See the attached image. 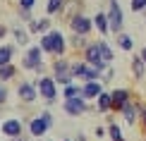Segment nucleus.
<instances>
[{
	"mask_svg": "<svg viewBox=\"0 0 146 141\" xmlns=\"http://www.w3.org/2000/svg\"><path fill=\"white\" fill-rule=\"evenodd\" d=\"M38 48L43 50V55H53V58H65L67 53V38L60 29H50L48 34L41 36Z\"/></svg>",
	"mask_w": 146,
	"mask_h": 141,
	"instance_id": "nucleus-1",
	"label": "nucleus"
},
{
	"mask_svg": "<svg viewBox=\"0 0 146 141\" xmlns=\"http://www.w3.org/2000/svg\"><path fill=\"white\" fill-rule=\"evenodd\" d=\"M50 77H53L55 84H60V86H70V84H74V77H72V62L67 58H55V60H53V67H50Z\"/></svg>",
	"mask_w": 146,
	"mask_h": 141,
	"instance_id": "nucleus-2",
	"label": "nucleus"
},
{
	"mask_svg": "<svg viewBox=\"0 0 146 141\" xmlns=\"http://www.w3.org/2000/svg\"><path fill=\"white\" fill-rule=\"evenodd\" d=\"M22 70H29V72H36V74L43 77L46 72V65H43V50L38 46H29L27 53L22 58Z\"/></svg>",
	"mask_w": 146,
	"mask_h": 141,
	"instance_id": "nucleus-3",
	"label": "nucleus"
},
{
	"mask_svg": "<svg viewBox=\"0 0 146 141\" xmlns=\"http://www.w3.org/2000/svg\"><path fill=\"white\" fill-rule=\"evenodd\" d=\"M34 86L38 91V98L46 101V105H53V103L58 101V84L53 81L50 74H43V77L34 79Z\"/></svg>",
	"mask_w": 146,
	"mask_h": 141,
	"instance_id": "nucleus-4",
	"label": "nucleus"
},
{
	"mask_svg": "<svg viewBox=\"0 0 146 141\" xmlns=\"http://www.w3.org/2000/svg\"><path fill=\"white\" fill-rule=\"evenodd\" d=\"M108 26H110V34H122L125 29V15H122V7H120V0H108Z\"/></svg>",
	"mask_w": 146,
	"mask_h": 141,
	"instance_id": "nucleus-5",
	"label": "nucleus"
},
{
	"mask_svg": "<svg viewBox=\"0 0 146 141\" xmlns=\"http://www.w3.org/2000/svg\"><path fill=\"white\" fill-rule=\"evenodd\" d=\"M82 60L86 65H91L94 67L96 72H98V74H103V72H106V62H103V58H101V50H98V41H91V43L84 48L82 50Z\"/></svg>",
	"mask_w": 146,
	"mask_h": 141,
	"instance_id": "nucleus-6",
	"label": "nucleus"
},
{
	"mask_svg": "<svg viewBox=\"0 0 146 141\" xmlns=\"http://www.w3.org/2000/svg\"><path fill=\"white\" fill-rule=\"evenodd\" d=\"M72 77L79 79L82 84H86V81H101V74L91 65H86L84 60H74V62H72Z\"/></svg>",
	"mask_w": 146,
	"mask_h": 141,
	"instance_id": "nucleus-7",
	"label": "nucleus"
},
{
	"mask_svg": "<svg viewBox=\"0 0 146 141\" xmlns=\"http://www.w3.org/2000/svg\"><path fill=\"white\" fill-rule=\"evenodd\" d=\"M67 24H70L72 34H77V36H89V34H91V29H94V22H91V17H86L84 12H77V15H72Z\"/></svg>",
	"mask_w": 146,
	"mask_h": 141,
	"instance_id": "nucleus-8",
	"label": "nucleus"
},
{
	"mask_svg": "<svg viewBox=\"0 0 146 141\" xmlns=\"http://www.w3.org/2000/svg\"><path fill=\"white\" fill-rule=\"evenodd\" d=\"M62 110L70 115V117H79V115H84L86 110H91V105L82 96H74V98H65L62 101Z\"/></svg>",
	"mask_w": 146,
	"mask_h": 141,
	"instance_id": "nucleus-9",
	"label": "nucleus"
},
{
	"mask_svg": "<svg viewBox=\"0 0 146 141\" xmlns=\"http://www.w3.org/2000/svg\"><path fill=\"white\" fill-rule=\"evenodd\" d=\"M129 101H132V91L129 89H115V91H110V113H120Z\"/></svg>",
	"mask_w": 146,
	"mask_h": 141,
	"instance_id": "nucleus-10",
	"label": "nucleus"
},
{
	"mask_svg": "<svg viewBox=\"0 0 146 141\" xmlns=\"http://www.w3.org/2000/svg\"><path fill=\"white\" fill-rule=\"evenodd\" d=\"M0 129H3V136L17 139V136H22V132H24V122L19 117H7V120L0 122Z\"/></svg>",
	"mask_w": 146,
	"mask_h": 141,
	"instance_id": "nucleus-11",
	"label": "nucleus"
},
{
	"mask_svg": "<svg viewBox=\"0 0 146 141\" xmlns=\"http://www.w3.org/2000/svg\"><path fill=\"white\" fill-rule=\"evenodd\" d=\"M17 96H19V101L24 103V105H31V103H36V98H38V91H36L34 81H19Z\"/></svg>",
	"mask_w": 146,
	"mask_h": 141,
	"instance_id": "nucleus-12",
	"label": "nucleus"
},
{
	"mask_svg": "<svg viewBox=\"0 0 146 141\" xmlns=\"http://www.w3.org/2000/svg\"><path fill=\"white\" fill-rule=\"evenodd\" d=\"M53 29V22H50V17H41V19H31L27 24V31L29 34H48Z\"/></svg>",
	"mask_w": 146,
	"mask_h": 141,
	"instance_id": "nucleus-13",
	"label": "nucleus"
},
{
	"mask_svg": "<svg viewBox=\"0 0 146 141\" xmlns=\"http://www.w3.org/2000/svg\"><path fill=\"white\" fill-rule=\"evenodd\" d=\"M139 108H141V103L129 101V103H127V105H125L122 110H120V115L125 117V122H127V124H132V127H134L137 122H139Z\"/></svg>",
	"mask_w": 146,
	"mask_h": 141,
	"instance_id": "nucleus-14",
	"label": "nucleus"
},
{
	"mask_svg": "<svg viewBox=\"0 0 146 141\" xmlns=\"http://www.w3.org/2000/svg\"><path fill=\"white\" fill-rule=\"evenodd\" d=\"M101 91H103V84L101 81H86V84H82V98L86 103L89 101H96Z\"/></svg>",
	"mask_w": 146,
	"mask_h": 141,
	"instance_id": "nucleus-15",
	"label": "nucleus"
},
{
	"mask_svg": "<svg viewBox=\"0 0 146 141\" xmlns=\"http://www.w3.org/2000/svg\"><path fill=\"white\" fill-rule=\"evenodd\" d=\"M46 132H48V124L43 120H41V115H36V117H31L29 120V134H31V136H46Z\"/></svg>",
	"mask_w": 146,
	"mask_h": 141,
	"instance_id": "nucleus-16",
	"label": "nucleus"
},
{
	"mask_svg": "<svg viewBox=\"0 0 146 141\" xmlns=\"http://www.w3.org/2000/svg\"><path fill=\"white\" fill-rule=\"evenodd\" d=\"M10 34L15 36V41L19 46H29V41H31V34L27 31L24 26H19V24H15V26H10Z\"/></svg>",
	"mask_w": 146,
	"mask_h": 141,
	"instance_id": "nucleus-17",
	"label": "nucleus"
},
{
	"mask_svg": "<svg viewBox=\"0 0 146 141\" xmlns=\"http://www.w3.org/2000/svg\"><path fill=\"white\" fill-rule=\"evenodd\" d=\"M91 22H94V29H98L101 36H108V34H110V26H108V17H106V12H96V17H94Z\"/></svg>",
	"mask_w": 146,
	"mask_h": 141,
	"instance_id": "nucleus-18",
	"label": "nucleus"
},
{
	"mask_svg": "<svg viewBox=\"0 0 146 141\" xmlns=\"http://www.w3.org/2000/svg\"><path fill=\"white\" fill-rule=\"evenodd\" d=\"M115 43H117V48H120V50H125V53H132V50H134V38H132L129 34H125V31L115 36Z\"/></svg>",
	"mask_w": 146,
	"mask_h": 141,
	"instance_id": "nucleus-19",
	"label": "nucleus"
},
{
	"mask_svg": "<svg viewBox=\"0 0 146 141\" xmlns=\"http://www.w3.org/2000/svg\"><path fill=\"white\" fill-rule=\"evenodd\" d=\"M129 70H132V74H134V79H144V77H146V62L139 58V55H134V58H132Z\"/></svg>",
	"mask_w": 146,
	"mask_h": 141,
	"instance_id": "nucleus-20",
	"label": "nucleus"
},
{
	"mask_svg": "<svg viewBox=\"0 0 146 141\" xmlns=\"http://www.w3.org/2000/svg\"><path fill=\"white\" fill-rule=\"evenodd\" d=\"M96 110L103 115H108L110 113V91H101L98 98H96Z\"/></svg>",
	"mask_w": 146,
	"mask_h": 141,
	"instance_id": "nucleus-21",
	"label": "nucleus"
},
{
	"mask_svg": "<svg viewBox=\"0 0 146 141\" xmlns=\"http://www.w3.org/2000/svg\"><path fill=\"white\" fill-rule=\"evenodd\" d=\"M98 50H101V58H103V62H106V65H110L113 60H115V53H113V48H110V43H108L106 38L98 41Z\"/></svg>",
	"mask_w": 146,
	"mask_h": 141,
	"instance_id": "nucleus-22",
	"label": "nucleus"
},
{
	"mask_svg": "<svg viewBox=\"0 0 146 141\" xmlns=\"http://www.w3.org/2000/svg\"><path fill=\"white\" fill-rule=\"evenodd\" d=\"M65 7H67V0H48L46 12H48V17H53V15H62Z\"/></svg>",
	"mask_w": 146,
	"mask_h": 141,
	"instance_id": "nucleus-23",
	"label": "nucleus"
},
{
	"mask_svg": "<svg viewBox=\"0 0 146 141\" xmlns=\"http://www.w3.org/2000/svg\"><path fill=\"white\" fill-rule=\"evenodd\" d=\"M17 65L15 62H10V65H3L0 67V84H5V81H10V79H15L17 77Z\"/></svg>",
	"mask_w": 146,
	"mask_h": 141,
	"instance_id": "nucleus-24",
	"label": "nucleus"
},
{
	"mask_svg": "<svg viewBox=\"0 0 146 141\" xmlns=\"http://www.w3.org/2000/svg\"><path fill=\"white\" fill-rule=\"evenodd\" d=\"M12 58H15V46H0V67L3 65H10Z\"/></svg>",
	"mask_w": 146,
	"mask_h": 141,
	"instance_id": "nucleus-25",
	"label": "nucleus"
},
{
	"mask_svg": "<svg viewBox=\"0 0 146 141\" xmlns=\"http://www.w3.org/2000/svg\"><path fill=\"white\" fill-rule=\"evenodd\" d=\"M70 48H74V50H84V48L89 46V38L86 36H77V34H72V38H70Z\"/></svg>",
	"mask_w": 146,
	"mask_h": 141,
	"instance_id": "nucleus-26",
	"label": "nucleus"
},
{
	"mask_svg": "<svg viewBox=\"0 0 146 141\" xmlns=\"http://www.w3.org/2000/svg\"><path fill=\"white\" fill-rule=\"evenodd\" d=\"M108 136H110V141H127V139L122 136V129H120L113 120L108 122Z\"/></svg>",
	"mask_w": 146,
	"mask_h": 141,
	"instance_id": "nucleus-27",
	"label": "nucleus"
},
{
	"mask_svg": "<svg viewBox=\"0 0 146 141\" xmlns=\"http://www.w3.org/2000/svg\"><path fill=\"white\" fill-rule=\"evenodd\" d=\"M74 96H82V86H79V84L62 86V98H74Z\"/></svg>",
	"mask_w": 146,
	"mask_h": 141,
	"instance_id": "nucleus-28",
	"label": "nucleus"
},
{
	"mask_svg": "<svg viewBox=\"0 0 146 141\" xmlns=\"http://www.w3.org/2000/svg\"><path fill=\"white\" fill-rule=\"evenodd\" d=\"M129 10L132 12H144L146 10V0H129Z\"/></svg>",
	"mask_w": 146,
	"mask_h": 141,
	"instance_id": "nucleus-29",
	"label": "nucleus"
},
{
	"mask_svg": "<svg viewBox=\"0 0 146 141\" xmlns=\"http://www.w3.org/2000/svg\"><path fill=\"white\" fill-rule=\"evenodd\" d=\"M17 15H19V19H22V22H27V24H29V22L34 19L31 10H22V7H17Z\"/></svg>",
	"mask_w": 146,
	"mask_h": 141,
	"instance_id": "nucleus-30",
	"label": "nucleus"
},
{
	"mask_svg": "<svg viewBox=\"0 0 146 141\" xmlns=\"http://www.w3.org/2000/svg\"><path fill=\"white\" fill-rule=\"evenodd\" d=\"M41 120H43L46 124H48V129H50V127L55 124V120H53V115H50V110H43V113H41Z\"/></svg>",
	"mask_w": 146,
	"mask_h": 141,
	"instance_id": "nucleus-31",
	"label": "nucleus"
},
{
	"mask_svg": "<svg viewBox=\"0 0 146 141\" xmlns=\"http://www.w3.org/2000/svg\"><path fill=\"white\" fill-rule=\"evenodd\" d=\"M34 5H36V0H17V7H22V10H34Z\"/></svg>",
	"mask_w": 146,
	"mask_h": 141,
	"instance_id": "nucleus-32",
	"label": "nucleus"
},
{
	"mask_svg": "<svg viewBox=\"0 0 146 141\" xmlns=\"http://www.w3.org/2000/svg\"><path fill=\"white\" fill-rule=\"evenodd\" d=\"M5 103H7V89H5L3 84H0V108H3Z\"/></svg>",
	"mask_w": 146,
	"mask_h": 141,
	"instance_id": "nucleus-33",
	"label": "nucleus"
},
{
	"mask_svg": "<svg viewBox=\"0 0 146 141\" xmlns=\"http://www.w3.org/2000/svg\"><path fill=\"white\" fill-rule=\"evenodd\" d=\"M139 122H141V127L146 129V105H141V108H139Z\"/></svg>",
	"mask_w": 146,
	"mask_h": 141,
	"instance_id": "nucleus-34",
	"label": "nucleus"
},
{
	"mask_svg": "<svg viewBox=\"0 0 146 141\" xmlns=\"http://www.w3.org/2000/svg\"><path fill=\"white\" fill-rule=\"evenodd\" d=\"M94 134H96V139H103V136L108 134V129H103V127H96V129H94Z\"/></svg>",
	"mask_w": 146,
	"mask_h": 141,
	"instance_id": "nucleus-35",
	"label": "nucleus"
},
{
	"mask_svg": "<svg viewBox=\"0 0 146 141\" xmlns=\"http://www.w3.org/2000/svg\"><path fill=\"white\" fill-rule=\"evenodd\" d=\"M10 34V29L5 26V24H0V41H5V36Z\"/></svg>",
	"mask_w": 146,
	"mask_h": 141,
	"instance_id": "nucleus-36",
	"label": "nucleus"
},
{
	"mask_svg": "<svg viewBox=\"0 0 146 141\" xmlns=\"http://www.w3.org/2000/svg\"><path fill=\"white\" fill-rule=\"evenodd\" d=\"M74 141H86V136H84V134H82V132H79V134H77V136H74Z\"/></svg>",
	"mask_w": 146,
	"mask_h": 141,
	"instance_id": "nucleus-37",
	"label": "nucleus"
},
{
	"mask_svg": "<svg viewBox=\"0 0 146 141\" xmlns=\"http://www.w3.org/2000/svg\"><path fill=\"white\" fill-rule=\"evenodd\" d=\"M139 58H141V60H144V62H146V46L141 48V53H139Z\"/></svg>",
	"mask_w": 146,
	"mask_h": 141,
	"instance_id": "nucleus-38",
	"label": "nucleus"
},
{
	"mask_svg": "<svg viewBox=\"0 0 146 141\" xmlns=\"http://www.w3.org/2000/svg\"><path fill=\"white\" fill-rule=\"evenodd\" d=\"M12 141H29L27 136H17V139H12Z\"/></svg>",
	"mask_w": 146,
	"mask_h": 141,
	"instance_id": "nucleus-39",
	"label": "nucleus"
},
{
	"mask_svg": "<svg viewBox=\"0 0 146 141\" xmlns=\"http://www.w3.org/2000/svg\"><path fill=\"white\" fill-rule=\"evenodd\" d=\"M62 141H74V139H62Z\"/></svg>",
	"mask_w": 146,
	"mask_h": 141,
	"instance_id": "nucleus-40",
	"label": "nucleus"
},
{
	"mask_svg": "<svg viewBox=\"0 0 146 141\" xmlns=\"http://www.w3.org/2000/svg\"><path fill=\"white\" fill-rule=\"evenodd\" d=\"M144 17H146V10H144Z\"/></svg>",
	"mask_w": 146,
	"mask_h": 141,
	"instance_id": "nucleus-41",
	"label": "nucleus"
},
{
	"mask_svg": "<svg viewBox=\"0 0 146 141\" xmlns=\"http://www.w3.org/2000/svg\"><path fill=\"white\" fill-rule=\"evenodd\" d=\"M144 141H146V136H144Z\"/></svg>",
	"mask_w": 146,
	"mask_h": 141,
	"instance_id": "nucleus-42",
	"label": "nucleus"
}]
</instances>
